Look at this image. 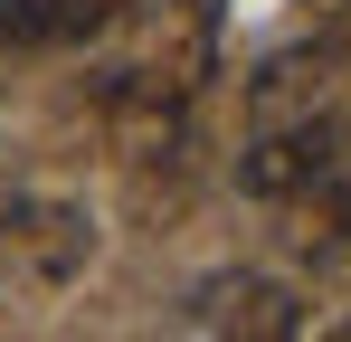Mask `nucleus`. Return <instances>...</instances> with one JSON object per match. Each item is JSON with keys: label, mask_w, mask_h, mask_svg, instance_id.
Returning <instances> with one entry per match:
<instances>
[{"label": "nucleus", "mask_w": 351, "mask_h": 342, "mask_svg": "<svg viewBox=\"0 0 351 342\" xmlns=\"http://www.w3.org/2000/svg\"><path fill=\"white\" fill-rule=\"evenodd\" d=\"M180 323H190V333H237V342H285V333H304V295H294L285 276L228 266V276L190 285Z\"/></svg>", "instance_id": "obj_3"}, {"label": "nucleus", "mask_w": 351, "mask_h": 342, "mask_svg": "<svg viewBox=\"0 0 351 342\" xmlns=\"http://www.w3.org/2000/svg\"><path fill=\"white\" fill-rule=\"evenodd\" d=\"M285 209H304V228H294V247L313 257V266H332V257H351V143L332 152V162L313 171V190H294Z\"/></svg>", "instance_id": "obj_4"}, {"label": "nucleus", "mask_w": 351, "mask_h": 342, "mask_svg": "<svg viewBox=\"0 0 351 342\" xmlns=\"http://www.w3.org/2000/svg\"><path fill=\"white\" fill-rule=\"evenodd\" d=\"M304 10H313L323 38H342V48H351V0H304Z\"/></svg>", "instance_id": "obj_7"}, {"label": "nucleus", "mask_w": 351, "mask_h": 342, "mask_svg": "<svg viewBox=\"0 0 351 342\" xmlns=\"http://www.w3.org/2000/svg\"><path fill=\"white\" fill-rule=\"evenodd\" d=\"M123 0H0V48H66L86 29H105Z\"/></svg>", "instance_id": "obj_6"}, {"label": "nucleus", "mask_w": 351, "mask_h": 342, "mask_svg": "<svg viewBox=\"0 0 351 342\" xmlns=\"http://www.w3.org/2000/svg\"><path fill=\"white\" fill-rule=\"evenodd\" d=\"M342 143H351V124H332V114H285V124H256V133H247V152H237V190L285 209L294 190H313V171L332 162Z\"/></svg>", "instance_id": "obj_2"}, {"label": "nucleus", "mask_w": 351, "mask_h": 342, "mask_svg": "<svg viewBox=\"0 0 351 342\" xmlns=\"http://www.w3.org/2000/svg\"><path fill=\"white\" fill-rule=\"evenodd\" d=\"M95 257V228L76 200H10L0 209V285L10 295H48Z\"/></svg>", "instance_id": "obj_1"}, {"label": "nucleus", "mask_w": 351, "mask_h": 342, "mask_svg": "<svg viewBox=\"0 0 351 342\" xmlns=\"http://www.w3.org/2000/svg\"><path fill=\"white\" fill-rule=\"evenodd\" d=\"M342 57V38H313V48H285L266 57V76L247 86V114L256 124H285V114H313V95H323V67Z\"/></svg>", "instance_id": "obj_5"}]
</instances>
